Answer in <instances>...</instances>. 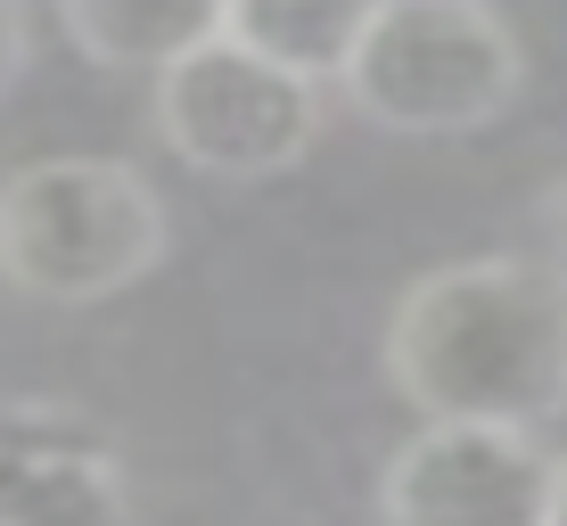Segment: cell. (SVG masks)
<instances>
[{
  "label": "cell",
  "instance_id": "obj_4",
  "mask_svg": "<svg viewBox=\"0 0 567 526\" xmlns=\"http://www.w3.org/2000/svg\"><path fill=\"white\" fill-rule=\"evenodd\" d=\"M148 115H156V141L189 173L271 182V173L305 165V148L321 141V83L271 66V58H256L230 33H214L206 50L173 58L156 74Z\"/></svg>",
  "mask_w": 567,
  "mask_h": 526
},
{
  "label": "cell",
  "instance_id": "obj_9",
  "mask_svg": "<svg viewBox=\"0 0 567 526\" xmlns=\"http://www.w3.org/2000/svg\"><path fill=\"white\" fill-rule=\"evenodd\" d=\"M25 58H33V17H25V0H0V100L17 91Z\"/></svg>",
  "mask_w": 567,
  "mask_h": 526
},
{
  "label": "cell",
  "instance_id": "obj_11",
  "mask_svg": "<svg viewBox=\"0 0 567 526\" xmlns=\"http://www.w3.org/2000/svg\"><path fill=\"white\" fill-rule=\"evenodd\" d=\"M551 526H567V453H559V485H551Z\"/></svg>",
  "mask_w": 567,
  "mask_h": 526
},
{
  "label": "cell",
  "instance_id": "obj_5",
  "mask_svg": "<svg viewBox=\"0 0 567 526\" xmlns=\"http://www.w3.org/2000/svg\"><path fill=\"white\" fill-rule=\"evenodd\" d=\"M559 453H543L535 427L485 420H427L379 477L386 526H551Z\"/></svg>",
  "mask_w": 567,
  "mask_h": 526
},
{
  "label": "cell",
  "instance_id": "obj_8",
  "mask_svg": "<svg viewBox=\"0 0 567 526\" xmlns=\"http://www.w3.org/2000/svg\"><path fill=\"white\" fill-rule=\"evenodd\" d=\"M386 0H230V42H247L271 66L305 74V83H346L370 17Z\"/></svg>",
  "mask_w": 567,
  "mask_h": 526
},
{
  "label": "cell",
  "instance_id": "obj_1",
  "mask_svg": "<svg viewBox=\"0 0 567 526\" xmlns=\"http://www.w3.org/2000/svg\"><path fill=\"white\" fill-rule=\"evenodd\" d=\"M386 379L427 420L543 427L567 412V264L468 256L386 313Z\"/></svg>",
  "mask_w": 567,
  "mask_h": 526
},
{
  "label": "cell",
  "instance_id": "obj_7",
  "mask_svg": "<svg viewBox=\"0 0 567 526\" xmlns=\"http://www.w3.org/2000/svg\"><path fill=\"white\" fill-rule=\"evenodd\" d=\"M58 25L107 74H165L230 25V0H58Z\"/></svg>",
  "mask_w": 567,
  "mask_h": 526
},
{
  "label": "cell",
  "instance_id": "obj_2",
  "mask_svg": "<svg viewBox=\"0 0 567 526\" xmlns=\"http://www.w3.org/2000/svg\"><path fill=\"white\" fill-rule=\"evenodd\" d=\"M173 247L165 198L124 157H33L0 173V280L33 305H107Z\"/></svg>",
  "mask_w": 567,
  "mask_h": 526
},
{
  "label": "cell",
  "instance_id": "obj_10",
  "mask_svg": "<svg viewBox=\"0 0 567 526\" xmlns=\"http://www.w3.org/2000/svg\"><path fill=\"white\" fill-rule=\"evenodd\" d=\"M543 230H551V239H559V256H567V173H559L551 189H543Z\"/></svg>",
  "mask_w": 567,
  "mask_h": 526
},
{
  "label": "cell",
  "instance_id": "obj_3",
  "mask_svg": "<svg viewBox=\"0 0 567 526\" xmlns=\"http://www.w3.org/2000/svg\"><path fill=\"white\" fill-rule=\"evenodd\" d=\"M526 91V50L494 0H386L370 17L346 100L379 132L403 141H453L511 115Z\"/></svg>",
  "mask_w": 567,
  "mask_h": 526
},
{
  "label": "cell",
  "instance_id": "obj_6",
  "mask_svg": "<svg viewBox=\"0 0 567 526\" xmlns=\"http://www.w3.org/2000/svg\"><path fill=\"white\" fill-rule=\"evenodd\" d=\"M0 526H132V461L66 395H0Z\"/></svg>",
  "mask_w": 567,
  "mask_h": 526
}]
</instances>
